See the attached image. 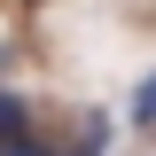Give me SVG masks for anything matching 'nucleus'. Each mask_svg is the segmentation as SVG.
Masks as SVG:
<instances>
[{"instance_id":"1","label":"nucleus","mask_w":156,"mask_h":156,"mask_svg":"<svg viewBox=\"0 0 156 156\" xmlns=\"http://www.w3.org/2000/svg\"><path fill=\"white\" fill-rule=\"evenodd\" d=\"M23 125H31V109H23L16 94H0V148H8V140H23Z\"/></svg>"},{"instance_id":"2","label":"nucleus","mask_w":156,"mask_h":156,"mask_svg":"<svg viewBox=\"0 0 156 156\" xmlns=\"http://www.w3.org/2000/svg\"><path fill=\"white\" fill-rule=\"evenodd\" d=\"M133 117H140V125H156V78H140V86H133Z\"/></svg>"},{"instance_id":"3","label":"nucleus","mask_w":156,"mask_h":156,"mask_svg":"<svg viewBox=\"0 0 156 156\" xmlns=\"http://www.w3.org/2000/svg\"><path fill=\"white\" fill-rule=\"evenodd\" d=\"M101 148H109V125H86V140H78L70 156H101Z\"/></svg>"},{"instance_id":"4","label":"nucleus","mask_w":156,"mask_h":156,"mask_svg":"<svg viewBox=\"0 0 156 156\" xmlns=\"http://www.w3.org/2000/svg\"><path fill=\"white\" fill-rule=\"evenodd\" d=\"M0 156H47V148H39V140H8Z\"/></svg>"}]
</instances>
